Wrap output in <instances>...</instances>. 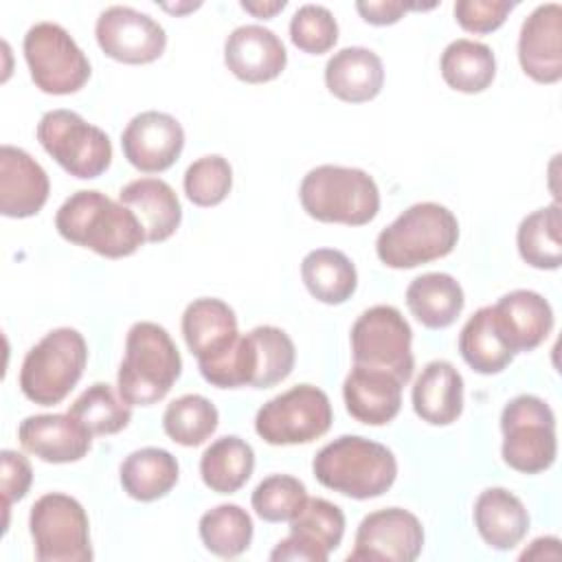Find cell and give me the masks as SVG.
Returning <instances> with one entry per match:
<instances>
[{"instance_id":"6da1fadb","label":"cell","mask_w":562,"mask_h":562,"mask_svg":"<svg viewBox=\"0 0 562 562\" xmlns=\"http://www.w3.org/2000/svg\"><path fill=\"white\" fill-rule=\"evenodd\" d=\"M55 228L66 241L108 259L134 255L147 241L138 217L94 189L72 193L57 209Z\"/></svg>"},{"instance_id":"7a4b0ae2","label":"cell","mask_w":562,"mask_h":562,"mask_svg":"<svg viewBox=\"0 0 562 562\" xmlns=\"http://www.w3.org/2000/svg\"><path fill=\"white\" fill-rule=\"evenodd\" d=\"M312 472L327 490L367 501L391 490L397 476V461L378 441L360 435H342L316 452Z\"/></svg>"},{"instance_id":"3957f363","label":"cell","mask_w":562,"mask_h":562,"mask_svg":"<svg viewBox=\"0 0 562 562\" xmlns=\"http://www.w3.org/2000/svg\"><path fill=\"white\" fill-rule=\"evenodd\" d=\"M182 373V358L169 331L151 321H138L125 338V356L119 367L116 386L130 406L160 402Z\"/></svg>"},{"instance_id":"277c9868","label":"cell","mask_w":562,"mask_h":562,"mask_svg":"<svg viewBox=\"0 0 562 562\" xmlns=\"http://www.w3.org/2000/svg\"><path fill=\"white\" fill-rule=\"evenodd\" d=\"M457 241L454 213L437 202H417L380 231L375 252L384 266L406 270L450 255Z\"/></svg>"},{"instance_id":"5b68a950","label":"cell","mask_w":562,"mask_h":562,"mask_svg":"<svg viewBox=\"0 0 562 562\" xmlns=\"http://www.w3.org/2000/svg\"><path fill=\"white\" fill-rule=\"evenodd\" d=\"M299 200L310 217L327 224L362 226L380 211L378 184L358 167H314L301 180Z\"/></svg>"},{"instance_id":"8992f818","label":"cell","mask_w":562,"mask_h":562,"mask_svg":"<svg viewBox=\"0 0 562 562\" xmlns=\"http://www.w3.org/2000/svg\"><path fill=\"white\" fill-rule=\"evenodd\" d=\"M88 362V345L72 327L48 331L31 347L20 369V391L40 406H53L81 380Z\"/></svg>"},{"instance_id":"52a82bcc","label":"cell","mask_w":562,"mask_h":562,"mask_svg":"<svg viewBox=\"0 0 562 562\" xmlns=\"http://www.w3.org/2000/svg\"><path fill=\"white\" fill-rule=\"evenodd\" d=\"M503 461L522 474H538L553 465L558 454L555 415L538 395H516L501 413Z\"/></svg>"},{"instance_id":"ba28073f","label":"cell","mask_w":562,"mask_h":562,"mask_svg":"<svg viewBox=\"0 0 562 562\" xmlns=\"http://www.w3.org/2000/svg\"><path fill=\"white\" fill-rule=\"evenodd\" d=\"M29 531L40 562L92 560L88 514L68 494L50 492L40 496L29 514Z\"/></svg>"},{"instance_id":"9c48e42d","label":"cell","mask_w":562,"mask_h":562,"mask_svg":"<svg viewBox=\"0 0 562 562\" xmlns=\"http://www.w3.org/2000/svg\"><path fill=\"white\" fill-rule=\"evenodd\" d=\"M37 140L70 176L99 178L112 162L110 136L72 110H50L37 123Z\"/></svg>"},{"instance_id":"30bf717a","label":"cell","mask_w":562,"mask_h":562,"mask_svg":"<svg viewBox=\"0 0 562 562\" xmlns=\"http://www.w3.org/2000/svg\"><path fill=\"white\" fill-rule=\"evenodd\" d=\"M411 342V325L393 305L364 310L351 327L353 364L386 371L402 384L411 380L415 367Z\"/></svg>"},{"instance_id":"8fae6325","label":"cell","mask_w":562,"mask_h":562,"mask_svg":"<svg viewBox=\"0 0 562 562\" xmlns=\"http://www.w3.org/2000/svg\"><path fill=\"white\" fill-rule=\"evenodd\" d=\"M331 419L327 393L314 384H296L257 411L255 430L270 446H296L323 437Z\"/></svg>"},{"instance_id":"7c38bea8","label":"cell","mask_w":562,"mask_h":562,"mask_svg":"<svg viewBox=\"0 0 562 562\" xmlns=\"http://www.w3.org/2000/svg\"><path fill=\"white\" fill-rule=\"evenodd\" d=\"M33 83L48 94H70L90 79V61L70 33L55 22L33 24L22 42Z\"/></svg>"},{"instance_id":"4fadbf2b","label":"cell","mask_w":562,"mask_h":562,"mask_svg":"<svg viewBox=\"0 0 562 562\" xmlns=\"http://www.w3.org/2000/svg\"><path fill=\"white\" fill-rule=\"evenodd\" d=\"M424 549V527L415 514L402 507H384L367 514L356 531L347 560L413 562Z\"/></svg>"},{"instance_id":"5bb4252c","label":"cell","mask_w":562,"mask_h":562,"mask_svg":"<svg viewBox=\"0 0 562 562\" xmlns=\"http://www.w3.org/2000/svg\"><path fill=\"white\" fill-rule=\"evenodd\" d=\"M94 35L101 50L123 64H149L167 46V33L151 15L123 4L99 13Z\"/></svg>"},{"instance_id":"9a60e30c","label":"cell","mask_w":562,"mask_h":562,"mask_svg":"<svg viewBox=\"0 0 562 562\" xmlns=\"http://www.w3.org/2000/svg\"><path fill=\"white\" fill-rule=\"evenodd\" d=\"M342 533H345L342 509L325 498L307 496L301 512L290 520V536L272 549L270 560L327 562L329 553L338 549Z\"/></svg>"},{"instance_id":"2e32d148","label":"cell","mask_w":562,"mask_h":562,"mask_svg":"<svg viewBox=\"0 0 562 562\" xmlns=\"http://www.w3.org/2000/svg\"><path fill=\"white\" fill-rule=\"evenodd\" d=\"M121 147L132 167L143 173H160L180 158L184 130L171 114L147 110L125 125Z\"/></svg>"},{"instance_id":"e0dca14e","label":"cell","mask_w":562,"mask_h":562,"mask_svg":"<svg viewBox=\"0 0 562 562\" xmlns=\"http://www.w3.org/2000/svg\"><path fill=\"white\" fill-rule=\"evenodd\" d=\"M518 61L533 81L555 83L562 79V7L538 4L522 22L518 35Z\"/></svg>"},{"instance_id":"ac0fdd59","label":"cell","mask_w":562,"mask_h":562,"mask_svg":"<svg viewBox=\"0 0 562 562\" xmlns=\"http://www.w3.org/2000/svg\"><path fill=\"white\" fill-rule=\"evenodd\" d=\"M224 64L246 83H266L283 72L288 53L274 31L261 24H241L224 42Z\"/></svg>"},{"instance_id":"d6986e66","label":"cell","mask_w":562,"mask_h":562,"mask_svg":"<svg viewBox=\"0 0 562 562\" xmlns=\"http://www.w3.org/2000/svg\"><path fill=\"white\" fill-rule=\"evenodd\" d=\"M92 432L70 413L29 415L20 422L22 448L46 463H72L88 454Z\"/></svg>"},{"instance_id":"ffe728a7","label":"cell","mask_w":562,"mask_h":562,"mask_svg":"<svg viewBox=\"0 0 562 562\" xmlns=\"http://www.w3.org/2000/svg\"><path fill=\"white\" fill-rule=\"evenodd\" d=\"M50 191L44 167L24 149L2 145L0 149V213L7 217H31L46 204Z\"/></svg>"},{"instance_id":"44dd1931","label":"cell","mask_w":562,"mask_h":562,"mask_svg":"<svg viewBox=\"0 0 562 562\" xmlns=\"http://www.w3.org/2000/svg\"><path fill=\"white\" fill-rule=\"evenodd\" d=\"M492 314L503 340L514 353L536 349L553 329V310L533 290H514L501 296L492 305Z\"/></svg>"},{"instance_id":"7402d4cb","label":"cell","mask_w":562,"mask_h":562,"mask_svg":"<svg viewBox=\"0 0 562 562\" xmlns=\"http://www.w3.org/2000/svg\"><path fill=\"white\" fill-rule=\"evenodd\" d=\"M182 336L198 364L226 353L239 338L237 316L228 303L213 296L195 299L182 314Z\"/></svg>"},{"instance_id":"603a6c76","label":"cell","mask_w":562,"mask_h":562,"mask_svg":"<svg viewBox=\"0 0 562 562\" xmlns=\"http://www.w3.org/2000/svg\"><path fill=\"white\" fill-rule=\"evenodd\" d=\"M402 386L404 384L386 371L353 364L342 384L347 413L362 424L384 426L400 413Z\"/></svg>"},{"instance_id":"cb8c5ba5","label":"cell","mask_w":562,"mask_h":562,"mask_svg":"<svg viewBox=\"0 0 562 562\" xmlns=\"http://www.w3.org/2000/svg\"><path fill=\"white\" fill-rule=\"evenodd\" d=\"M119 200L138 217L145 239L151 244L169 239L180 226V200L160 178H136L127 182L119 191Z\"/></svg>"},{"instance_id":"d4e9b609","label":"cell","mask_w":562,"mask_h":562,"mask_svg":"<svg viewBox=\"0 0 562 562\" xmlns=\"http://www.w3.org/2000/svg\"><path fill=\"white\" fill-rule=\"evenodd\" d=\"M327 90L347 103H364L380 94L384 66L378 53L364 46H347L325 64Z\"/></svg>"},{"instance_id":"484cf974","label":"cell","mask_w":562,"mask_h":562,"mask_svg":"<svg viewBox=\"0 0 562 562\" xmlns=\"http://www.w3.org/2000/svg\"><path fill=\"white\" fill-rule=\"evenodd\" d=\"M413 411L432 426H448L463 411V378L448 360L428 362L413 384Z\"/></svg>"},{"instance_id":"4316f807","label":"cell","mask_w":562,"mask_h":562,"mask_svg":"<svg viewBox=\"0 0 562 562\" xmlns=\"http://www.w3.org/2000/svg\"><path fill=\"white\" fill-rule=\"evenodd\" d=\"M474 525L492 549H514L529 529V512L522 501L505 487H487L474 503Z\"/></svg>"},{"instance_id":"83f0119b","label":"cell","mask_w":562,"mask_h":562,"mask_svg":"<svg viewBox=\"0 0 562 562\" xmlns=\"http://www.w3.org/2000/svg\"><path fill=\"white\" fill-rule=\"evenodd\" d=\"M463 303V288L446 272L419 274L406 288V305L411 314L428 329L452 325L459 318Z\"/></svg>"},{"instance_id":"f1b7e54d","label":"cell","mask_w":562,"mask_h":562,"mask_svg":"<svg viewBox=\"0 0 562 562\" xmlns=\"http://www.w3.org/2000/svg\"><path fill=\"white\" fill-rule=\"evenodd\" d=\"M127 496L149 503L162 498L178 483L180 468L176 457L162 448H140L130 452L119 470Z\"/></svg>"},{"instance_id":"f546056e","label":"cell","mask_w":562,"mask_h":562,"mask_svg":"<svg viewBox=\"0 0 562 562\" xmlns=\"http://www.w3.org/2000/svg\"><path fill=\"white\" fill-rule=\"evenodd\" d=\"M301 277L310 294L327 305L345 303L358 285L356 266L336 248L310 250L301 261Z\"/></svg>"},{"instance_id":"4dcf8cb0","label":"cell","mask_w":562,"mask_h":562,"mask_svg":"<svg viewBox=\"0 0 562 562\" xmlns=\"http://www.w3.org/2000/svg\"><path fill=\"white\" fill-rule=\"evenodd\" d=\"M255 470V450L237 435L215 439L200 459V474L206 487L217 494H233L246 485Z\"/></svg>"},{"instance_id":"1f68e13d","label":"cell","mask_w":562,"mask_h":562,"mask_svg":"<svg viewBox=\"0 0 562 562\" xmlns=\"http://www.w3.org/2000/svg\"><path fill=\"white\" fill-rule=\"evenodd\" d=\"M439 68L452 90L474 94L483 92L494 81L496 57L487 44L459 37L443 48Z\"/></svg>"},{"instance_id":"d6a6232c","label":"cell","mask_w":562,"mask_h":562,"mask_svg":"<svg viewBox=\"0 0 562 562\" xmlns=\"http://www.w3.org/2000/svg\"><path fill=\"white\" fill-rule=\"evenodd\" d=\"M459 351H461V358L476 373H483V375L501 373L514 360V351L507 347V342L503 340L494 323L492 305L476 310L465 321L459 334Z\"/></svg>"},{"instance_id":"836d02e7","label":"cell","mask_w":562,"mask_h":562,"mask_svg":"<svg viewBox=\"0 0 562 562\" xmlns=\"http://www.w3.org/2000/svg\"><path fill=\"white\" fill-rule=\"evenodd\" d=\"M516 244L522 261L540 270H555L562 263V215L560 204L536 209L522 217Z\"/></svg>"},{"instance_id":"e575fe53","label":"cell","mask_w":562,"mask_h":562,"mask_svg":"<svg viewBox=\"0 0 562 562\" xmlns=\"http://www.w3.org/2000/svg\"><path fill=\"white\" fill-rule=\"evenodd\" d=\"M202 544L220 558L241 555L252 540V520L246 509L235 503H222L202 514L200 525Z\"/></svg>"},{"instance_id":"d590c367","label":"cell","mask_w":562,"mask_h":562,"mask_svg":"<svg viewBox=\"0 0 562 562\" xmlns=\"http://www.w3.org/2000/svg\"><path fill=\"white\" fill-rule=\"evenodd\" d=\"M217 422L220 413L215 404L198 393L176 397L162 413V428L167 437L187 448L204 443L215 432Z\"/></svg>"},{"instance_id":"8d00e7d4","label":"cell","mask_w":562,"mask_h":562,"mask_svg":"<svg viewBox=\"0 0 562 562\" xmlns=\"http://www.w3.org/2000/svg\"><path fill=\"white\" fill-rule=\"evenodd\" d=\"M68 413L79 419L92 435H114L121 432L130 419V404L105 382L90 384L68 408Z\"/></svg>"},{"instance_id":"74e56055","label":"cell","mask_w":562,"mask_h":562,"mask_svg":"<svg viewBox=\"0 0 562 562\" xmlns=\"http://www.w3.org/2000/svg\"><path fill=\"white\" fill-rule=\"evenodd\" d=\"M257 349V373L252 380L255 389H270L285 380L296 360L292 338L274 325H259L248 331Z\"/></svg>"},{"instance_id":"f35d334b","label":"cell","mask_w":562,"mask_h":562,"mask_svg":"<svg viewBox=\"0 0 562 562\" xmlns=\"http://www.w3.org/2000/svg\"><path fill=\"white\" fill-rule=\"evenodd\" d=\"M307 501L303 481L290 474H270L252 492L250 503L255 514L266 522L292 520Z\"/></svg>"},{"instance_id":"ab89813d","label":"cell","mask_w":562,"mask_h":562,"mask_svg":"<svg viewBox=\"0 0 562 562\" xmlns=\"http://www.w3.org/2000/svg\"><path fill=\"white\" fill-rule=\"evenodd\" d=\"M184 193L198 206L220 204L233 187V169L220 154H209L193 160L184 171Z\"/></svg>"},{"instance_id":"60d3db41","label":"cell","mask_w":562,"mask_h":562,"mask_svg":"<svg viewBox=\"0 0 562 562\" xmlns=\"http://www.w3.org/2000/svg\"><path fill=\"white\" fill-rule=\"evenodd\" d=\"M290 40L303 53H327L338 40V22L327 7L303 4L290 20Z\"/></svg>"},{"instance_id":"b9f144b4","label":"cell","mask_w":562,"mask_h":562,"mask_svg":"<svg viewBox=\"0 0 562 562\" xmlns=\"http://www.w3.org/2000/svg\"><path fill=\"white\" fill-rule=\"evenodd\" d=\"M512 9L514 2L507 0H459L454 4V18L470 33H492L505 22Z\"/></svg>"},{"instance_id":"7bdbcfd3","label":"cell","mask_w":562,"mask_h":562,"mask_svg":"<svg viewBox=\"0 0 562 562\" xmlns=\"http://www.w3.org/2000/svg\"><path fill=\"white\" fill-rule=\"evenodd\" d=\"M0 461H2V474H0L2 509L9 512L11 503L26 496L33 481V470L29 459L15 450H2Z\"/></svg>"},{"instance_id":"ee69618b","label":"cell","mask_w":562,"mask_h":562,"mask_svg":"<svg viewBox=\"0 0 562 562\" xmlns=\"http://www.w3.org/2000/svg\"><path fill=\"white\" fill-rule=\"evenodd\" d=\"M435 4H408V2H397V0H360L356 2V11L375 26H386L395 24L408 9H432Z\"/></svg>"},{"instance_id":"f6af8a7d","label":"cell","mask_w":562,"mask_h":562,"mask_svg":"<svg viewBox=\"0 0 562 562\" xmlns=\"http://www.w3.org/2000/svg\"><path fill=\"white\" fill-rule=\"evenodd\" d=\"M239 4H241L244 11L252 13L255 18L268 20V18L277 15L279 11H283L288 2H285V0H241Z\"/></svg>"},{"instance_id":"bcb514c9","label":"cell","mask_w":562,"mask_h":562,"mask_svg":"<svg viewBox=\"0 0 562 562\" xmlns=\"http://www.w3.org/2000/svg\"><path fill=\"white\" fill-rule=\"evenodd\" d=\"M165 11H171V13H184V11H193L200 7V2H187V4H160Z\"/></svg>"}]
</instances>
